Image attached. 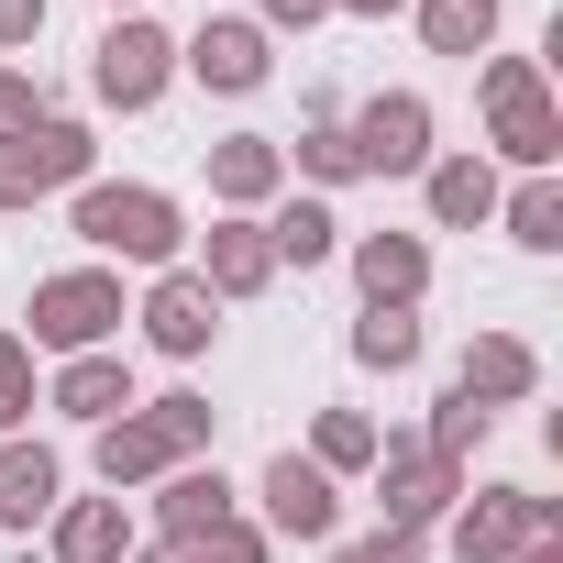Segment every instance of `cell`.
I'll return each instance as SVG.
<instances>
[{"label":"cell","instance_id":"277c9868","mask_svg":"<svg viewBox=\"0 0 563 563\" xmlns=\"http://www.w3.org/2000/svg\"><path fill=\"white\" fill-rule=\"evenodd\" d=\"M89 166H100V144H89V122H34V133H0V210H34V199H56V188H89Z\"/></svg>","mask_w":563,"mask_h":563},{"label":"cell","instance_id":"d6986e66","mask_svg":"<svg viewBox=\"0 0 563 563\" xmlns=\"http://www.w3.org/2000/svg\"><path fill=\"white\" fill-rule=\"evenodd\" d=\"M265 276H276V254H265V221H210V265H199V288L210 299H254L265 288Z\"/></svg>","mask_w":563,"mask_h":563},{"label":"cell","instance_id":"4dcf8cb0","mask_svg":"<svg viewBox=\"0 0 563 563\" xmlns=\"http://www.w3.org/2000/svg\"><path fill=\"white\" fill-rule=\"evenodd\" d=\"M420 552H431V530H398V519H387V530H365V541H343L332 563H420Z\"/></svg>","mask_w":563,"mask_h":563},{"label":"cell","instance_id":"e0dca14e","mask_svg":"<svg viewBox=\"0 0 563 563\" xmlns=\"http://www.w3.org/2000/svg\"><path fill=\"white\" fill-rule=\"evenodd\" d=\"M420 188H431V221H442V232L497 221V166H486V155H431V166H420Z\"/></svg>","mask_w":563,"mask_h":563},{"label":"cell","instance_id":"30bf717a","mask_svg":"<svg viewBox=\"0 0 563 563\" xmlns=\"http://www.w3.org/2000/svg\"><path fill=\"white\" fill-rule=\"evenodd\" d=\"M254 497H265V530H288V541H332V519H343V497H332V475L310 453H276Z\"/></svg>","mask_w":563,"mask_h":563},{"label":"cell","instance_id":"8d00e7d4","mask_svg":"<svg viewBox=\"0 0 563 563\" xmlns=\"http://www.w3.org/2000/svg\"><path fill=\"white\" fill-rule=\"evenodd\" d=\"M508 563H563V541H530V552H508Z\"/></svg>","mask_w":563,"mask_h":563},{"label":"cell","instance_id":"9a60e30c","mask_svg":"<svg viewBox=\"0 0 563 563\" xmlns=\"http://www.w3.org/2000/svg\"><path fill=\"white\" fill-rule=\"evenodd\" d=\"M276 188H288V144H265V133H221V144H210V199H221V210L254 221Z\"/></svg>","mask_w":563,"mask_h":563},{"label":"cell","instance_id":"4316f807","mask_svg":"<svg viewBox=\"0 0 563 563\" xmlns=\"http://www.w3.org/2000/svg\"><path fill=\"white\" fill-rule=\"evenodd\" d=\"M354 365H376V376L420 365V321H409V310H365V321H354Z\"/></svg>","mask_w":563,"mask_h":563},{"label":"cell","instance_id":"ba28073f","mask_svg":"<svg viewBox=\"0 0 563 563\" xmlns=\"http://www.w3.org/2000/svg\"><path fill=\"white\" fill-rule=\"evenodd\" d=\"M166 78H177V45H166L144 12H122V23L89 45V89H100L111 111H155V100H166Z\"/></svg>","mask_w":563,"mask_h":563},{"label":"cell","instance_id":"d6a6232c","mask_svg":"<svg viewBox=\"0 0 563 563\" xmlns=\"http://www.w3.org/2000/svg\"><path fill=\"white\" fill-rule=\"evenodd\" d=\"M34 34H45V0H0V56L34 45Z\"/></svg>","mask_w":563,"mask_h":563},{"label":"cell","instance_id":"4fadbf2b","mask_svg":"<svg viewBox=\"0 0 563 563\" xmlns=\"http://www.w3.org/2000/svg\"><path fill=\"white\" fill-rule=\"evenodd\" d=\"M56 508H67V464H56L45 442L12 431V442H0V530L34 541V519H56Z\"/></svg>","mask_w":563,"mask_h":563},{"label":"cell","instance_id":"cb8c5ba5","mask_svg":"<svg viewBox=\"0 0 563 563\" xmlns=\"http://www.w3.org/2000/svg\"><path fill=\"white\" fill-rule=\"evenodd\" d=\"M497 221H508V243L552 254V243H563V188H552V177H519V188H497Z\"/></svg>","mask_w":563,"mask_h":563},{"label":"cell","instance_id":"7402d4cb","mask_svg":"<svg viewBox=\"0 0 563 563\" xmlns=\"http://www.w3.org/2000/svg\"><path fill=\"white\" fill-rule=\"evenodd\" d=\"M265 254L310 276V265H332V254H343V221H332L321 199H288V210H276V221H265Z\"/></svg>","mask_w":563,"mask_h":563},{"label":"cell","instance_id":"ffe728a7","mask_svg":"<svg viewBox=\"0 0 563 563\" xmlns=\"http://www.w3.org/2000/svg\"><path fill=\"white\" fill-rule=\"evenodd\" d=\"M56 409L89 420V431L122 420V409H133V365H122V354H67V365H56Z\"/></svg>","mask_w":563,"mask_h":563},{"label":"cell","instance_id":"9c48e42d","mask_svg":"<svg viewBox=\"0 0 563 563\" xmlns=\"http://www.w3.org/2000/svg\"><path fill=\"white\" fill-rule=\"evenodd\" d=\"M343 133H354V166L365 177H420L431 166V100L420 89H376Z\"/></svg>","mask_w":563,"mask_h":563},{"label":"cell","instance_id":"e575fe53","mask_svg":"<svg viewBox=\"0 0 563 563\" xmlns=\"http://www.w3.org/2000/svg\"><path fill=\"white\" fill-rule=\"evenodd\" d=\"M332 12H365V23H387V12H409V0H332Z\"/></svg>","mask_w":563,"mask_h":563},{"label":"cell","instance_id":"8fae6325","mask_svg":"<svg viewBox=\"0 0 563 563\" xmlns=\"http://www.w3.org/2000/svg\"><path fill=\"white\" fill-rule=\"evenodd\" d=\"M133 321H144V343H155V354H210V332H221V299L199 288L188 265H166L155 288H144V310H133Z\"/></svg>","mask_w":563,"mask_h":563},{"label":"cell","instance_id":"6da1fadb","mask_svg":"<svg viewBox=\"0 0 563 563\" xmlns=\"http://www.w3.org/2000/svg\"><path fill=\"white\" fill-rule=\"evenodd\" d=\"M210 453V398H133L122 420H100V475H111V497L122 486H155V475H177V464H199Z\"/></svg>","mask_w":563,"mask_h":563},{"label":"cell","instance_id":"74e56055","mask_svg":"<svg viewBox=\"0 0 563 563\" xmlns=\"http://www.w3.org/2000/svg\"><path fill=\"white\" fill-rule=\"evenodd\" d=\"M111 12H122V0H111Z\"/></svg>","mask_w":563,"mask_h":563},{"label":"cell","instance_id":"603a6c76","mask_svg":"<svg viewBox=\"0 0 563 563\" xmlns=\"http://www.w3.org/2000/svg\"><path fill=\"white\" fill-rule=\"evenodd\" d=\"M431 56H486L497 45V0H409Z\"/></svg>","mask_w":563,"mask_h":563},{"label":"cell","instance_id":"7a4b0ae2","mask_svg":"<svg viewBox=\"0 0 563 563\" xmlns=\"http://www.w3.org/2000/svg\"><path fill=\"white\" fill-rule=\"evenodd\" d=\"M67 221H78V243H100V254H122V265H177V199L166 188H122V177H89V188H67Z\"/></svg>","mask_w":563,"mask_h":563},{"label":"cell","instance_id":"2e32d148","mask_svg":"<svg viewBox=\"0 0 563 563\" xmlns=\"http://www.w3.org/2000/svg\"><path fill=\"white\" fill-rule=\"evenodd\" d=\"M453 387H464L475 409H519V398L541 387V354H530L519 332H475V343H464V365H453Z\"/></svg>","mask_w":563,"mask_h":563},{"label":"cell","instance_id":"d590c367","mask_svg":"<svg viewBox=\"0 0 563 563\" xmlns=\"http://www.w3.org/2000/svg\"><path fill=\"white\" fill-rule=\"evenodd\" d=\"M122 563H177V541H133V552H122Z\"/></svg>","mask_w":563,"mask_h":563},{"label":"cell","instance_id":"d4e9b609","mask_svg":"<svg viewBox=\"0 0 563 563\" xmlns=\"http://www.w3.org/2000/svg\"><path fill=\"white\" fill-rule=\"evenodd\" d=\"M299 177H321V188H354V177H365V166H354L343 111H310V122H299Z\"/></svg>","mask_w":563,"mask_h":563},{"label":"cell","instance_id":"7c38bea8","mask_svg":"<svg viewBox=\"0 0 563 563\" xmlns=\"http://www.w3.org/2000/svg\"><path fill=\"white\" fill-rule=\"evenodd\" d=\"M177 67H188L199 89H232V100H243V89H265V67H276V56H265V23L210 12V23L188 34V56H177Z\"/></svg>","mask_w":563,"mask_h":563},{"label":"cell","instance_id":"5bb4252c","mask_svg":"<svg viewBox=\"0 0 563 563\" xmlns=\"http://www.w3.org/2000/svg\"><path fill=\"white\" fill-rule=\"evenodd\" d=\"M354 288H365V310H420L431 243H420V232H365V243H354Z\"/></svg>","mask_w":563,"mask_h":563},{"label":"cell","instance_id":"52a82bcc","mask_svg":"<svg viewBox=\"0 0 563 563\" xmlns=\"http://www.w3.org/2000/svg\"><path fill=\"white\" fill-rule=\"evenodd\" d=\"M442 519H453V563H508V552L552 541V497H530V486H475Z\"/></svg>","mask_w":563,"mask_h":563},{"label":"cell","instance_id":"5b68a950","mask_svg":"<svg viewBox=\"0 0 563 563\" xmlns=\"http://www.w3.org/2000/svg\"><path fill=\"white\" fill-rule=\"evenodd\" d=\"M111 332H122V276L67 265V276L34 288V343H45V354H100Z\"/></svg>","mask_w":563,"mask_h":563},{"label":"cell","instance_id":"1f68e13d","mask_svg":"<svg viewBox=\"0 0 563 563\" xmlns=\"http://www.w3.org/2000/svg\"><path fill=\"white\" fill-rule=\"evenodd\" d=\"M34 122H45V78L0 67V133H34Z\"/></svg>","mask_w":563,"mask_h":563},{"label":"cell","instance_id":"ac0fdd59","mask_svg":"<svg viewBox=\"0 0 563 563\" xmlns=\"http://www.w3.org/2000/svg\"><path fill=\"white\" fill-rule=\"evenodd\" d=\"M45 541H56V563H122L133 552V519H122V497H67L45 519Z\"/></svg>","mask_w":563,"mask_h":563},{"label":"cell","instance_id":"484cf974","mask_svg":"<svg viewBox=\"0 0 563 563\" xmlns=\"http://www.w3.org/2000/svg\"><path fill=\"white\" fill-rule=\"evenodd\" d=\"M310 464H321V475H365V464H376V420H365V409H321Z\"/></svg>","mask_w":563,"mask_h":563},{"label":"cell","instance_id":"f1b7e54d","mask_svg":"<svg viewBox=\"0 0 563 563\" xmlns=\"http://www.w3.org/2000/svg\"><path fill=\"white\" fill-rule=\"evenodd\" d=\"M23 420H34V343L0 332V442H12Z\"/></svg>","mask_w":563,"mask_h":563},{"label":"cell","instance_id":"f546056e","mask_svg":"<svg viewBox=\"0 0 563 563\" xmlns=\"http://www.w3.org/2000/svg\"><path fill=\"white\" fill-rule=\"evenodd\" d=\"M177 563H265V530H243V519H221V530H199V541H177Z\"/></svg>","mask_w":563,"mask_h":563},{"label":"cell","instance_id":"44dd1931","mask_svg":"<svg viewBox=\"0 0 563 563\" xmlns=\"http://www.w3.org/2000/svg\"><path fill=\"white\" fill-rule=\"evenodd\" d=\"M155 519H166V541H199V530H221V519H232V486H221V464H177V475H166V497H155Z\"/></svg>","mask_w":563,"mask_h":563},{"label":"cell","instance_id":"83f0119b","mask_svg":"<svg viewBox=\"0 0 563 563\" xmlns=\"http://www.w3.org/2000/svg\"><path fill=\"white\" fill-rule=\"evenodd\" d=\"M486 431H497V409H475V398H464V387H453V398H442V409H431V431H420V442H431V453H442V464H464V453H475V442H486Z\"/></svg>","mask_w":563,"mask_h":563},{"label":"cell","instance_id":"836d02e7","mask_svg":"<svg viewBox=\"0 0 563 563\" xmlns=\"http://www.w3.org/2000/svg\"><path fill=\"white\" fill-rule=\"evenodd\" d=\"M332 0H265V23H321Z\"/></svg>","mask_w":563,"mask_h":563},{"label":"cell","instance_id":"3957f363","mask_svg":"<svg viewBox=\"0 0 563 563\" xmlns=\"http://www.w3.org/2000/svg\"><path fill=\"white\" fill-rule=\"evenodd\" d=\"M486 133H497L508 166L552 177V155H563V111H552V89H541L530 56H486Z\"/></svg>","mask_w":563,"mask_h":563},{"label":"cell","instance_id":"8992f818","mask_svg":"<svg viewBox=\"0 0 563 563\" xmlns=\"http://www.w3.org/2000/svg\"><path fill=\"white\" fill-rule=\"evenodd\" d=\"M453 497H464V464H442L420 431H376V508L398 530H431Z\"/></svg>","mask_w":563,"mask_h":563}]
</instances>
